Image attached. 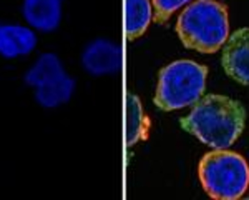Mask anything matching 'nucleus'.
Listing matches in <instances>:
<instances>
[{
	"mask_svg": "<svg viewBox=\"0 0 249 200\" xmlns=\"http://www.w3.org/2000/svg\"><path fill=\"white\" fill-rule=\"evenodd\" d=\"M80 62L91 77L115 75L122 67V47L111 39H93L83 47Z\"/></svg>",
	"mask_w": 249,
	"mask_h": 200,
	"instance_id": "423d86ee",
	"label": "nucleus"
},
{
	"mask_svg": "<svg viewBox=\"0 0 249 200\" xmlns=\"http://www.w3.org/2000/svg\"><path fill=\"white\" fill-rule=\"evenodd\" d=\"M179 125L211 149H230L244 132L246 109L228 95H203Z\"/></svg>",
	"mask_w": 249,
	"mask_h": 200,
	"instance_id": "f257e3e1",
	"label": "nucleus"
},
{
	"mask_svg": "<svg viewBox=\"0 0 249 200\" xmlns=\"http://www.w3.org/2000/svg\"><path fill=\"white\" fill-rule=\"evenodd\" d=\"M176 34L186 49L214 54L231 34L226 5L218 0H193L178 15Z\"/></svg>",
	"mask_w": 249,
	"mask_h": 200,
	"instance_id": "f03ea898",
	"label": "nucleus"
},
{
	"mask_svg": "<svg viewBox=\"0 0 249 200\" xmlns=\"http://www.w3.org/2000/svg\"><path fill=\"white\" fill-rule=\"evenodd\" d=\"M37 30L22 23L0 22V57L18 59L37 49Z\"/></svg>",
	"mask_w": 249,
	"mask_h": 200,
	"instance_id": "1a4fd4ad",
	"label": "nucleus"
},
{
	"mask_svg": "<svg viewBox=\"0 0 249 200\" xmlns=\"http://www.w3.org/2000/svg\"><path fill=\"white\" fill-rule=\"evenodd\" d=\"M23 83L34 92L35 102L48 110L67 105L77 90V80L68 75L62 59L53 52L38 55L23 75Z\"/></svg>",
	"mask_w": 249,
	"mask_h": 200,
	"instance_id": "39448f33",
	"label": "nucleus"
},
{
	"mask_svg": "<svg viewBox=\"0 0 249 200\" xmlns=\"http://www.w3.org/2000/svg\"><path fill=\"white\" fill-rule=\"evenodd\" d=\"M199 183L214 200H238L249 189L246 159L230 149H213L198 163Z\"/></svg>",
	"mask_w": 249,
	"mask_h": 200,
	"instance_id": "7ed1b4c3",
	"label": "nucleus"
},
{
	"mask_svg": "<svg viewBox=\"0 0 249 200\" xmlns=\"http://www.w3.org/2000/svg\"><path fill=\"white\" fill-rule=\"evenodd\" d=\"M124 30L128 40H136L148 30L153 20L151 0H124Z\"/></svg>",
	"mask_w": 249,
	"mask_h": 200,
	"instance_id": "9b49d317",
	"label": "nucleus"
},
{
	"mask_svg": "<svg viewBox=\"0 0 249 200\" xmlns=\"http://www.w3.org/2000/svg\"><path fill=\"white\" fill-rule=\"evenodd\" d=\"M208 67L190 59L173 60L160 70L155 105L163 112L191 107L204 95Z\"/></svg>",
	"mask_w": 249,
	"mask_h": 200,
	"instance_id": "20e7f679",
	"label": "nucleus"
},
{
	"mask_svg": "<svg viewBox=\"0 0 249 200\" xmlns=\"http://www.w3.org/2000/svg\"><path fill=\"white\" fill-rule=\"evenodd\" d=\"M193 0H151L153 5V22L166 23L178 9L186 7Z\"/></svg>",
	"mask_w": 249,
	"mask_h": 200,
	"instance_id": "f8f14e48",
	"label": "nucleus"
},
{
	"mask_svg": "<svg viewBox=\"0 0 249 200\" xmlns=\"http://www.w3.org/2000/svg\"><path fill=\"white\" fill-rule=\"evenodd\" d=\"M151 119L146 115L140 97L133 92L126 95V145L133 147L150 137Z\"/></svg>",
	"mask_w": 249,
	"mask_h": 200,
	"instance_id": "9d476101",
	"label": "nucleus"
},
{
	"mask_svg": "<svg viewBox=\"0 0 249 200\" xmlns=\"http://www.w3.org/2000/svg\"><path fill=\"white\" fill-rule=\"evenodd\" d=\"M65 0H22V17L34 30L52 34L58 30Z\"/></svg>",
	"mask_w": 249,
	"mask_h": 200,
	"instance_id": "6e6552de",
	"label": "nucleus"
},
{
	"mask_svg": "<svg viewBox=\"0 0 249 200\" xmlns=\"http://www.w3.org/2000/svg\"><path fill=\"white\" fill-rule=\"evenodd\" d=\"M221 65L228 77L249 87V27L231 32L223 45Z\"/></svg>",
	"mask_w": 249,
	"mask_h": 200,
	"instance_id": "0eeeda50",
	"label": "nucleus"
}]
</instances>
